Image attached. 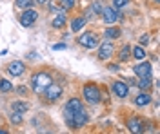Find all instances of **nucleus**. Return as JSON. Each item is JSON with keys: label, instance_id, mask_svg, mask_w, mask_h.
<instances>
[{"label": "nucleus", "instance_id": "obj_1", "mask_svg": "<svg viewBox=\"0 0 160 134\" xmlns=\"http://www.w3.org/2000/svg\"><path fill=\"white\" fill-rule=\"evenodd\" d=\"M53 82V78H51L49 72L46 71H40V72H35L33 76H31V89H33V93L37 94H44V91L48 89V85Z\"/></svg>", "mask_w": 160, "mask_h": 134}, {"label": "nucleus", "instance_id": "obj_2", "mask_svg": "<svg viewBox=\"0 0 160 134\" xmlns=\"http://www.w3.org/2000/svg\"><path fill=\"white\" fill-rule=\"evenodd\" d=\"M66 122L69 125L71 129H80V127H84V125L89 122V114L84 111V107L77 111V113H71V114H66Z\"/></svg>", "mask_w": 160, "mask_h": 134}, {"label": "nucleus", "instance_id": "obj_3", "mask_svg": "<svg viewBox=\"0 0 160 134\" xmlns=\"http://www.w3.org/2000/svg\"><path fill=\"white\" fill-rule=\"evenodd\" d=\"M82 93H84L86 102L91 103V105H97V103H100V100H102V93H100V89L95 83H86L84 89H82Z\"/></svg>", "mask_w": 160, "mask_h": 134}, {"label": "nucleus", "instance_id": "obj_4", "mask_svg": "<svg viewBox=\"0 0 160 134\" xmlns=\"http://www.w3.org/2000/svg\"><path fill=\"white\" fill-rule=\"evenodd\" d=\"M37 20H38V11H35L33 7H28V11H24L20 16V24L24 27H31Z\"/></svg>", "mask_w": 160, "mask_h": 134}, {"label": "nucleus", "instance_id": "obj_5", "mask_svg": "<svg viewBox=\"0 0 160 134\" xmlns=\"http://www.w3.org/2000/svg\"><path fill=\"white\" fill-rule=\"evenodd\" d=\"M78 44L82 47H86V49H93V47H97L98 45V36L95 35V33H84L82 36L78 38Z\"/></svg>", "mask_w": 160, "mask_h": 134}, {"label": "nucleus", "instance_id": "obj_6", "mask_svg": "<svg viewBox=\"0 0 160 134\" xmlns=\"http://www.w3.org/2000/svg\"><path fill=\"white\" fill-rule=\"evenodd\" d=\"M128 129H129L131 132H146L148 131V123L142 118L135 116V118H131L129 122H128Z\"/></svg>", "mask_w": 160, "mask_h": 134}, {"label": "nucleus", "instance_id": "obj_7", "mask_svg": "<svg viewBox=\"0 0 160 134\" xmlns=\"http://www.w3.org/2000/svg\"><path fill=\"white\" fill-rule=\"evenodd\" d=\"M44 94H46V98H48L49 102H55V100H58L60 96H62V85L51 82L49 85H48V89L44 91Z\"/></svg>", "mask_w": 160, "mask_h": 134}, {"label": "nucleus", "instance_id": "obj_8", "mask_svg": "<svg viewBox=\"0 0 160 134\" xmlns=\"http://www.w3.org/2000/svg\"><path fill=\"white\" fill-rule=\"evenodd\" d=\"M111 91H113V94H115L117 98H126L128 93H129L128 85H126L124 82H120V80H117V82L111 83Z\"/></svg>", "mask_w": 160, "mask_h": 134}, {"label": "nucleus", "instance_id": "obj_9", "mask_svg": "<svg viewBox=\"0 0 160 134\" xmlns=\"http://www.w3.org/2000/svg\"><path fill=\"white\" fill-rule=\"evenodd\" d=\"M113 53H115L113 44H111V42H104L98 49V58L100 60H109L111 56H113Z\"/></svg>", "mask_w": 160, "mask_h": 134}, {"label": "nucleus", "instance_id": "obj_10", "mask_svg": "<svg viewBox=\"0 0 160 134\" xmlns=\"http://www.w3.org/2000/svg\"><path fill=\"white\" fill-rule=\"evenodd\" d=\"M26 71V65L24 62H20V60H15V62H11L8 65V72H9L11 76H22Z\"/></svg>", "mask_w": 160, "mask_h": 134}, {"label": "nucleus", "instance_id": "obj_11", "mask_svg": "<svg viewBox=\"0 0 160 134\" xmlns=\"http://www.w3.org/2000/svg\"><path fill=\"white\" fill-rule=\"evenodd\" d=\"M102 18H104L106 24H113L118 18V11L115 9V7H104L102 9Z\"/></svg>", "mask_w": 160, "mask_h": 134}, {"label": "nucleus", "instance_id": "obj_12", "mask_svg": "<svg viewBox=\"0 0 160 134\" xmlns=\"http://www.w3.org/2000/svg\"><path fill=\"white\" fill-rule=\"evenodd\" d=\"M135 74L138 78H146V76H151V63L149 62H142L138 65H135Z\"/></svg>", "mask_w": 160, "mask_h": 134}, {"label": "nucleus", "instance_id": "obj_13", "mask_svg": "<svg viewBox=\"0 0 160 134\" xmlns=\"http://www.w3.org/2000/svg\"><path fill=\"white\" fill-rule=\"evenodd\" d=\"M82 109V102H80L78 98H71L69 102L66 103V109H64V113L66 114H71V113H77Z\"/></svg>", "mask_w": 160, "mask_h": 134}, {"label": "nucleus", "instance_id": "obj_14", "mask_svg": "<svg viewBox=\"0 0 160 134\" xmlns=\"http://www.w3.org/2000/svg\"><path fill=\"white\" fill-rule=\"evenodd\" d=\"M88 24V18L86 16H77L71 20V31L73 33H78L80 29H84V25Z\"/></svg>", "mask_w": 160, "mask_h": 134}, {"label": "nucleus", "instance_id": "obj_15", "mask_svg": "<svg viewBox=\"0 0 160 134\" xmlns=\"http://www.w3.org/2000/svg\"><path fill=\"white\" fill-rule=\"evenodd\" d=\"M11 109H13L15 113L24 114V113H28V111H29V103H28V102H13V103H11Z\"/></svg>", "mask_w": 160, "mask_h": 134}, {"label": "nucleus", "instance_id": "obj_16", "mask_svg": "<svg viewBox=\"0 0 160 134\" xmlns=\"http://www.w3.org/2000/svg\"><path fill=\"white\" fill-rule=\"evenodd\" d=\"M149 102H151L149 93H140L138 96L135 98V105H138V107H146Z\"/></svg>", "mask_w": 160, "mask_h": 134}, {"label": "nucleus", "instance_id": "obj_17", "mask_svg": "<svg viewBox=\"0 0 160 134\" xmlns=\"http://www.w3.org/2000/svg\"><path fill=\"white\" fill-rule=\"evenodd\" d=\"M129 56H131V47L129 45H124V47L120 49V53H118V60L120 62H128Z\"/></svg>", "mask_w": 160, "mask_h": 134}, {"label": "nucleus", "instance_id": "obj_18", "mask_svg": "<svg viewBox=\"0 0 160 134\" xmlns=\"http://www.w3.org/2000/svg\"><path fill=\"white\" fill-rule=\"evenodd\" d=\"M104 35H106L108 40H115V38L120 36V29H117V27H108V29L104 31Z\"/></svg>", "mask_w": 160, "mask_h": 134}, {"label": "nucleus", "instance_id": "obj_19", "mask_svg": "<svg viewBox=\"0 0 160 134\" xmlns=\"http://www.w3.org/2000/svg\"><path fill=\"white\" fill-rule=\"evenodd\" d=\"M142 91H149V87L153 85V82H151V76H146V78H140V82L137 83Z\"/></svg>", "mask_w": 160, "mask_h": 134}, {"label": "nucleus", "instance_id": "obj_20", "mask_svg": "<svg viewBox=\"0 0 160 134\" xmlns=\"http://www.w3.org/2000/svg\"><path fill=\"white\" fill-rule=\"evenodd\" d=\"M131 54H133L137 60H144V56H146V51H144V47H142V45H137V47H133Z\"/></svg>", "mask_w": 160, "mask_h": 134}, {"label": "nucleus", "instance_id": "obj_21", "mask_svg": "<svg viewBox=\"0 0 160 134\" xmlns=\"http://www.w3.org/2000/svg\"><path fill=\"white\" fill-rule=\"evenodd\" d=\"M0 91H2V93L13 91V83H11L9 80H6V78H0Z\"/></svg>", "mask_w": 160, "mask_h": 134}, {"label": "nucleus", "instance_id": "obj_22", "mask_svg": "<svg viewBox=\"0 0 160 134\" xmlns=\"http://www.w3.org/2000/svg\"><path fill=\"white\" fill-rule=\"evenodd\" d=\"M58 4H60V7L64 11H69L75 7V4H77V0H58Z\"/></svg>", "mask_w": 160, "mask_h": 134}, {"label": "nucleus", "instance_id": "obj_23", "mask_svg": "<svg viewBox=\"0 0 160 134\" xmlns=\"http://www.w3.org/2000/svg\"><path fill=\"white\" fill-rule=\"evenodd\" d=\"M64 25H66V16H64V15H58V16L53 20V27H55V29H62Z\"/></svg>", "mask_w": 160, "mask_h": 134}, {"label": "nucleus", "instance_id": "obj_24", "mask_svg": "<svg viewBox=\"0 0 160 134\" xmlns=\"http://www.w3.org/2000/svg\"><path fill=\"white\" fill-rule=\"evenodd\" d=\"M33 2L35 0H17V7L18 9H28V7L33 6Z\"/></svg>", "mask_w": 160, "mask_h": 134}, {"label": "nucleus", "instance_id": "obj_25", "mask_svg": "<svg viewBox=\"0 0 160 134\" xmlns=\"http://www.w3.org/2000/svg\"><path fill=\"white\" fill-rule=\"evenodd\" d=\"M128 4H129V0H113V7L115 9H120V7H124Z\"/></svg>", "mask_w": 160, "mask_h": 134}, {"label": "nucleus", "instance_id": "obj_26", "mask_svg": "<svg viewBox=\"0 0 160 134\" xmlns=\"http://www.w3.org/2000/svg\"><path fill=\"white\" fill-rule=\"evenodd\" d=\"M20 122H22V114L20 113H15V111H13V113H11V123H20Z\"/></svg>", "mask_w": 160, "mask_h": 134}, {"label": "nucleus", "instance_id": "obj_27", "mask_svg": "<svg viewBox=\"0 0 160 134\" xmlns=\"http://www.w3.org/2000/svg\"><path fill=\"white\" fill-rule=\"evenodd\" d=\"M149 44V35H142L140 36V45H148Z\"/></svg>", "mask_w": 160, "mask_h": 134}, {"label": "nucleus", "instance_id": "obj_28", "mask_svg": "<svg viewBox=\"0 0 160 134\" xmlns=\"http://www.w3.org/2000/svg\"><path fill=\"white\" fill-rule=\"evenodd\" d=\"M53 49H55V51H58V49H66V44H55Z\"/></svg>", "mask_w": 160, "mask_h": 134}, {"label": "nucleus", "instance_id": "obj_29", "mask_svg": "<svg viewBox=\"0 0 160 134\" xmlns=\"http://www.w3.org/2000/svg\"><path fill=\"white\" fill-rule=\"evenodd\" d=\"M108 69H109V71H118V65H117V63H109Z\"/></svg>", "mask_w": 160, "mask_h": 134}, {"label": "nucleus", "instance_id": "obj_30", "mask_svg": "<svg viewBox=\"0 0 160 134\" xmlns=\"http://www.w3.org/2000/svg\"><path fill=\"white\" fill-rule=\"evenodd\" d=\"M35 2H37V4H40V6H46L49 0H35Z\"/></svg>", "mask_w": 160, "mask_h": 134}, {"label": "nucleus", "instance_id": "obj_31", "mask_svg": "<svg viewBox=\"0 0 160 134\" xmlns=\"http://www.w3.org/2000/svg\"><path fill=\"white\" fill-rule=\"evenodd\" d=\"M18 93H20V94H26L28 91H26V87H18Z\"/></svg>", "mask_w": 160, "mask_h": 134}, {"label": "nucleus", "instance_id": "obj_32", "mask_svg": "<svg viewBox=\"0 0 160 134\" xmlns=\"http://www.w3.org/2000/svg\"><path fill=\"white\" fill-rule=\"evenodd\" d=\"M153 2H158V0H153Z\"/></svg>", "mask_w": 160, "mask_h": 134}]
</instances>
